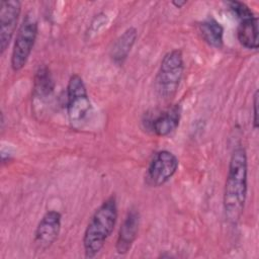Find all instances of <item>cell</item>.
I'll return each mask as SVG.
<instances>
[{"instance_id":"obj_1","label":"cell","mask_w":259,"mask_h":259,"mask_svg":"<svg viewBox=\"0 0 259 259\" xmlns=\"http://www.w3.org/2000/svg\"><path fill=\"white\" fill-rule=\"evenodd\" d=\"M248 190V160L246 150L236 147L231 155L224 190V208L227 220L237 224L244 211Z\"/></svg>"},{"instance_id":"obj_2","label":"cell","mask_w":259,"mask_h":259,"mask_svg":"<svg viewBox=\"0 0 259 259\" xmlns=\"http://www.w3.org/2000/svg\"><path fill=\"white\" fill-rule=\"evenodd\" d=\"M117 202L114 195L107 197L93 212L83 235L84 254L95 257L112 234L117 221Z\"/></svg>"},{"instance_id":"obj_3","label":"cell","mask_w":259,"mask_h":259,"mask_svg":"<svg viewBox=\"0 0 259 259\" xmlns=\"http://www.w3.org/2000/svg\"><path fill=\"white\" fill-rule=\"evenodd\" d=\"M183 71L184 61L180 50H172L163 57L156 76V89L160 97L168 100L175 96Z\"/></svg>"},{"instance_id":"obj_4","label":"cell","mask_w":259,"mask_h":259,"mask_svg":"<svg viewBox=\"0 0 259 259\" xmlns=\"http://www.w3.org/2000/svg\"><path fill=\"white\" fill-rule=\"evenodd\" d=\"M38 31L35 17L27 13L19 24L10 58V65L14 72L20 71L27 63V60L34 47Z\"/></svg>"},{"instance_id":"obj_5","label":"cell","mask_w":259,"mask_h":259,"mask_svg":"<svg viewBox=\"0 0 259 259\" xmlns=\"http://www.w3.org/2000/svg\"><path fill=\"white\" fill-rule=\"evenodd\" d=\"M92 110L85 83L78 74H73L67 84V113L71 124L81 125L89 117Z\"/></svg>"},{"instance_id":"obj_6","label":"cell","mask_w":259,"mask_h":259,"mask_svg":"<svg viewBox=\"0 0 259 259\" xmlns=\"http://www.w3.org/2000/svg\"><path fill=\"white\" fill-rule=\"evenodd\" d=\"M179 166L177 157L170 151L156 152L147 168L145 182L151 187H160L168 182L176 173Z\"/></svg>"},{"instance_id":"obj_7","label":"cell","mask_w":259,"mask_h":259,"mask_svg":"<svg viewBox=\"0 0 259 259\" xmlns=\"http://www.w3.org/2000/svg\"><path fill=\"white\" fill-rule=\"evenodd\" d=\"M21 13V2L2 0L0 3V52L4 54L14 36Z\"/></svg>"},{"instance_id":"obj_8","label":"cell","mask_w":259,"mask_h":259,"mask_svg":"<svg viewBox=\"0 0 259 259\" xmlns=\"http://www.w3.org/2000/svg\"><path fill=\"white\" fill-rule=\"evenodd\" d=\"M62 226V215L57 210H48L34 231V244L38 250L49 249L58 239Z\"/></svg>"},{"instance_id":"obj_9","label":"cell","mask_w":259,"mask_h":259,"mask_svg":"<svg viewBox=\"0 0 259 259\" xmlns=\"http://www.w3.org/2000/svg\"><path fill=\"white\" fill-rule=\"evenodd\" d=\"M140 227V213L137 209H128L118 231L115 250L118 254H126L137 239Z\"/></svg>"},{"instance_id":"obj_10","label":"cell","mask_w":259,"mask_h":259,"mask_svg":"<svg viewBox=\"0 0 259 259\" xmlns=\"http://www.w3.org/2000/svg\"><path fill=\"white\" fill-rule=\"evenodd\" d=\"M180 107L171 105L150 120V130L158 137H166L173 133L180 122Z\"/></svg>"},{"instance_id":"obj_11","label":"cell","mask_w":259,"mask_h":259,"mask_svg":"<svg viewBox=\"0 0 259 259\" xmlns=\"http://www.w3.org/2000/svg\"><path fill=\"white\" fill-rule=\"evenodd\" d=\"M237 37L245 49H258V17L255 14L239 20Z\"/></svg>"},{"instance_id":"obj_12","label":"cell","mask_w":259,"mask_h":259,"mask_svg":"<svg viewBox=\"0 0 259 259\" xmlns=\"http://www.w3.org/2000/svg\"><path fill=\"white\" fill-rule=\"evenodd\" d=\"M138 37V31L135 27L126 28L114 41L111 50L110 57L116 64H122L131 53Z\"/></svg>"},{"instance_id":"obj_13","label":"cell","mask_w":259,"mask_h":259,"mask_svg":"<svg viewBox=\"0 0 259 259\" xmlns=\"http://www.w3.org/2000/svg\"><path fill=\"white\" fill-rule=\"evenodd\" d=\"M55 90V81L50 68L47 65H39L33 75L32 95L37 99L50 97Z\"/></svg>"},{"instance_id":"obj_14","label":"cell","mask_w":259,"mask_h":259,"mask_svg":"<svg viewBox=\"0 0 259 259\" xmlns=\"http://www.w3.org/2000/svg\"><path fill=\"white\" fill-rule=\"evenodd\" d=\"M199 33L202 39L215 49H221L224 45V28L221 23L212 17L201 21L198 25Z\"/></svg>"},{"instance_id":"obj_15","label":"cell","mask_w":259,"mask_h":259,"mask_svg":"<svg viewBox=\"0 0 259 259\" xmlns=\"http://www.w3.org/2000/svg\"><path fill=\"white\" fill-rule=\"evenodd\" d=\"M258 90L253 95V126L256 130L258 127Z\"/></svg>"},{"instance_id":"obj_16","label":"cell","mask_w":259,"mask_h":259,"mask_svg":"<svg viewBox=\"0 0 259 259\" xmlns=\"http://www.w3.org/2000/svg\"><path fill=\"white\" fill-rule=\"evenodd\" d=\"M187 1H182V0H176V1H172V5H174L176 8H182L184 5H186Z\"/></svg>"}]
</instances>
